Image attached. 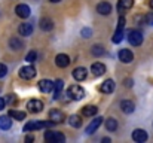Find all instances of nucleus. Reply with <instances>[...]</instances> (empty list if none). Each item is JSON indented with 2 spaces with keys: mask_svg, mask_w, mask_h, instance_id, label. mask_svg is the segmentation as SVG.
<instances>
[{
  "mask_svg": "<svg viewBox=\"0 0 153 143\" xmlns=\"http://www.w3.org/2000/svg\"><path fill=\"white\" fill-rule=\"evenodd\" d=\"M9 116L16 119V121H22V119H25V112H22V110H9Z\"/></svg>",
  "mask_w": 153,
  "mask_h": 143,
  "instance_id": "obj_23",
  "label": "nucleus"
},
{
  "mask_svg": "<svg viewBox=\"0 0 153 143\" xmlns=\"http://www.w3.org/2000/svg\"><path fill=\"white\" fill-rule=\"evenodd\" d=\"M6 73H7V67H6L4 64H1V63H0V78L6 76Z\"/></svg>",
  "mask_w": 153,
  "mask_h": 143,
  "instance_id": "obj_32",
  "label": "nucleus"
},
{
  "mask_svg": "<svg viewBox=\"0 0 153 143\" xmlns=\"http://www.w3.org/2000/svg\"><path fill=\"white\" fill-rule=\"evenodd\" d=\"M123 25H125V18L120 16V18H119V25H117V28H122V30H123Z\"/></svg>",
  "mask_w": 153,
  "mask_h": 143,
  "instance_id": "obj_34",
  "label": "nucleus"
},
{
  "mask_svg": "<svg viewBox=\"0 0 153 143\" xmlns=\"http://www.w3.org/2000/svg\"><path fill=\"white\" fill-rule=\"evenodd\" d=\"M55 63H56V66L58 67H67L68 64H70V58H68V55H65V54H59V55H56V58H55Z\"/></svg>",
  "mask_w": 153,
  "mask_h": 143,
  "instance_id": "obj_14",
  "label": "nucleus"
},
{
  "mask_svg": "<svg viewBox=\"0 0 153 143\" xmlns=\"http://www.w3.org/2000/svg\"><path fill=\"white\" fill-rule=\"evenodd\" d=\"M105 128H107V131H116V128H117V121H116L114 118H108V119L105 121Z\"/></svg>",
  "mask_w": 153,
  "mask_h": 143,
  "instance_id": "obj_27",
  "label": "nucleus"
},
{
  "mask_svg": "<svg viewBox=\"0 0 153 143\" xmlns=\"http://www.w3.org/2000/svg\"><path fill=\"white\" fill-rule=\"evenodd\" d=\"M91 72H92V76H101L105 73V66L102 64V63H94L92 66H91Z\"/></svg>",
  "mask_w": 153,
  "mask_h": 143,
  "instance_id": "obj_11",
  "label": "nucleus"
},
{
  "mask_svg": "<svg viewBox=\"0 0 153 143\" xmlns=\"http://www.w3.org/2000/svg\"><path fill=\"white\" fill-rule=\"evenodd\" d=\"M150 6H152V7H153V0H152V1H150Z\"/></svg>",
  "mask_w": 153,
  "mask_h": 143,
  "instance_id": "obj_40",
  "label": "nucleus"
},
{
  "mask_svg": "<svg viewBox=\"0 0 153 143\" xmlns=\"http://www.w3.org/2000/svg\"><path fill=\"white\" fill-rule=\"evenodd\" d=\"M117 57H119V60H120L123 64H128V63H131V61L134 60V55H132V52H131L129 49H120Z\"/></svg>",
  "mask_w": 153,
  "mask_h": 143,
  "instance_id": "obj_7",
  "label": "nucleus"
},
{
  "mask_svg": "<svg viewBox=\"0 0 153 143\" xmlns=\"http://www.w3.org/2000/svg\"><path fill=\"white\" fill-rule=\"evenodd\" d=\"M122 39H123V30H122V28H117V30L114 31V36H113L111 42H113V43H119V42H122Z\"/></svg>",
  "mask_w": 153,
  "mask_h": 143,
  "instance_id": "obj_29",
  "label": "nucleus"
},
{
  "mask_svg": "<svg viewBox=\"0 0 153 143\" xmlns=\"http://www.w3.org/2000/svg\"><path fill=\"white\" fill-rule=\"evenodd\" d=\"M18 33H19L21 36L27 37V36H30V34L33 33V25H31L30 22H24V24H21V25L18 27Z\"/></svg>",
  "mask_w": 153,
  "mask_h": 143,
  "instance_id": "obj_13",
  "label": "nucleus"
},
{
  "mask_svg": "<svg viewBox=\"0 0 153 143\" xmlns=\"http://www.w3.org/2000/svg\"><path fill=\"white\" fill-rule=\"evenodd\" d=\"M40 28L45 30V31L52 30V28H53V22H52V19H49V18H42V19H40Z\"/></svg>",
  "mask_w": 153,
  "mask_h": 143,
  "instance_id": "obj_21",
  "label": "nucleus"
},
{
  "mask_svg": "<svg viewBox=\"0 0 153 143\" xmlns=\"http://www.w3.org/2000/svg\"><path fill=\"white\" fill-rule=\"evenodd\" d=\"M97 12H98L100 15H108V13L111 12V4L107 3V1L98 3V6H97Z\"/></svg>",
  "mask_w": 153,
  "mask_h": 143,
  "instance_id": "obj_16",
  "label": "nucleus"
},
{
  "mask_svg": "<svg viewBox=\"0 0 153 143\" xmlns=\"http://www.w3.org/2000/svg\"><path fill=\"white\" fill-rule=\"evenodd\" d=\"M125 87H132V81L131 79H126L125 81Z\"/></svg>",
  "mask_w": 153,
  "mask_h": 143,
  "instance_id": "obj_37",
  "label": "nucleus"
},
{
  "mask_svg": "<svg viewBox=\"0 0 153 143\" xmlns=\"http://www.w3.org/2000/svg\"><path fill=\"white\" fill-rule=\"evenodd\" d=\"M62 87H64V82L61 81V79H58L55 84H53V88H55V100L56 98H59V94H61V91H62Z\"/></svg>",
  "mask_w": 153,
  "mask_h": 143,
  "instance_id": "obj_28",
  "label": "nucleus"
},
{
  "mask_svg": "<svg viewBox=\"0 0 153 143\" xmlns=\"http://www.w3.org/2000/svg\"><path fill=\"white\" fill-rule=\"evenodd\" d=\"M53 122L52 121H31L28 124L24 125V131H36V130H40V128H46V127H52Z\"/></svg>",
  "mask_w": 153,
  "mask_h": 143,
  "instance_id": "obj_1",
  "label": "nucleus"
},
{
  "mask_svg": "<svg viewBox=\"0 0 153 143\" xmlns=\"http://www.w3.org/2000/svg\"><path fill=\"white\" fill-rule=\"evenodd\" d=\"M34 140V136H27L25 137V142H33Z\"/></svg>",
  "mask_w": 153,
  "mask_h": 143,
  "instance_id": "obj_38",
  "label": "nucleus"
},
{
  "mask_svg": "<svg viewBox=\"0 0 153 143\" xmlns=\"http://www.w3.org/2000/svg\"><path fill=\"white\" fill-rule=\"evenodd\" d=\"M97 113V107L92 106V104H88L82 109V116H88V118H92L94 115Z\"/></svg>",
  "mask_w": 153,
  "mask_h": 143,
  "instance_id": "obj_20",
  "label": "nucleus"
},
{
  "mask_svg": "<svg viewBox=\"0 0 153 143\" xmlns=\"http://www.w3.org/2000/svg\"><path fill=\"white\" fill-rule=\"evenodd\" d=\"M92 55H95V57H100V55H102L104 54V48L101 46V45H95V46H92Z\"/></svg>",
  "mask_w": 153,
  "mask_h": 143,
  "instance_id": "obj_30",
  "label": "nucleus"
},
{
  "mask_svg": "<svg viewBox=\"0 0 153 143\" xmlns=\"http://www.w3.org/2000/svg\"><path fill=\"white\" fill-rule=\"evenodd\" d=\"M12 127V121H10V116H0V128L3 130H9Z\"/></svg>",
  "mask_w": 153,
  "mask_h": 143,
  "instance_id": "obj_22",
  "label": "nucleus"
},
{
  "mask_svg": "<svg viewBox=\"0 0 153 143\" xmlns=\"http://www.w3.org/2000/svg\"><path fill=\"white\" fill-rule=\"evenodd\" d=\"M113 90H114V82H113L111 79L104 81L101 85H100V91L104 93V94H111V93H113Z\"/></svg>",
  "mask_w": 153,
  "mask_h": 143,
  "instance_id": "obj_10",
  "label": "nucleus"
},
{
  "mask_svg": "<svg viewBox=\"0 0 153 143\" xmlns=\"http://www.w3.org/2000/svg\"><path fill=\"white\" fill-rule=\"evenodd\" d=\"M52 88H53V84H52L49 79H42V81L39 82V90H40L42 93H51Z\"/></svg>",
  "mask_w": 153,
  "mask_h": 143,
  "instance_id": "obj_18",
  "label": "nucleus"
},
{
  "mask_svg": "<svg viewBox=\"0 0 153 143\" xmlns=\"http://www.w3.org/2000/svg\"><path fill=\"white\" fill-rule=\"evenodd\" d=\"M86 75H88V72H86L85 67H76V69L73 70V78H74L77 82L85 81V79H86Z\"/></svg>",
  "mask_w": 153,
  "mask_h": 143,
  "instance_id": "obj_9",
  "label": "nucleus"
},
{
  "mask_svg": "<svg viewBox=\"0 0 153 143\" xmlns=\"http://www.w3.org/2000/svg\"><path fill=\"white\" fill-rule=\"evenodd\" d=\"M34 76H36V69L33 66H24V67L19 69V78L21 79L28 81V79H33Z\"/></svg>",
  "mask_w": 153,
  "mask_h": 143,
  "instance_id": "obj_4",
  "label": "nucleus"
},
{
  "mask_svg": "<svg viewBox=\"0 0 153 143\" xmlns=\"http://www.w3.org/2000/svg\"><path fill=\"white\" fill-rule=\"evenodd\" d=\"M67 94L71 100H82L85 97V90L80 85H71V87H68Z\"/></svg>",
  "mask_w": 153,
  "mask_h": 143,
  "instance_id": "obj_3",
  "label": "nucleus"
},
{
  "mask_svg": "<svg viewBox=\"0 0 153 143\" xmlns=\"http://www.w3.org/2000/svg\"><path fill=\"white\" fill-rule=\"evenodd\" d=\"M9 46L12 48L13 51H19V49H22V42H21L18 37H12V39L9 40Z\"/></svg>",
  "mask_w": 153,
  "mask_h": 143,
  "instance_id": "obj_26",
  "label": "nucleus"
},
{
  "mask_svg": "<svg viewBox=\"0 0 153 143\" xmlns=\"http://www.w3.org/2000/svg\"><path fill=\"white\" fill-rule=\"evenodd\" d=\"M92 34V30L91 28H82V36L83 37H89Z\"/></svg>",
  "mask_w": 153,
  "mask_h": 143,
  "instance_id": "obj_33",
  "label": "nucleus"
},
{
  "mask_svg": "<svg viewBox=\"0 0 153 143\" xmlns=\"http://www.w3.org/2000/svg\"><path fill=\"white\" fill-rule=\"evenodd\" d=\"M27 109H28V112H31V113H39V112H42V109H43V103H42L40 100L33 98V100H30V101L27 103Z\"/></svg>",
  "mask_w": 153,
  "mask_h": 143,
  "instance_id": "obj_6",
  "label": "nucleus"
},
{
  "mask_svg": "<svg viewBox=\"0 0 153 143\" xmlns=\"http://www.w3.org/2000/svg\"><path fill=\"white\" fill-rule=\"evenodd\" d=\"M45 140L51 143H62L65 140L64 134L58 133V131H46L45 133Z\"/></svg>",
  "mask_w": 153,
  "mask_h": 143,
  "instance_id": "obj_5",
  "label": "nucleus"
},
{
  "mask_svg": "<svg viewBox=\"0 0 153 143\" xmlns=\"http://www.w3.org/2000/svg\"><path fill=\"white\" fill-rule=\"evenodd\" d=\"M68 124H70L71 127H74V128H79V127L82 125V119H80V116H77V115H71V116H68Z\"/></svg>",
  "mask_w": 153,
  "mask_h": 143,
  "instance_id": "obj_24",
  "label": "nucleus"
},
{
  "mask_svg": "<svg viewBox=\"0 0 153 143\" xmlns=\"http://www.w3.org/2000/svg\"><path fill=\"white\" fill-rule=\"evenodd\" d=\"M101 122H102V118H95V119L86 127V134H92V133H95L97 128L101 125Z\"/></svg>",
  "mask_w": 153,
  "mask_h": 143,
  "instance_id": "obj_19",
  "label": "nucleus"
},
{
  "mask_svg": "<svg viewBox=\"0 0 153 143\" xmlns=\"http://www.w3.org/2000/svg\"><path fill=\"white\" fill-rule=\"evenodd\" d=\"M49 119H51L53 124H59V122H62V121L65 119V116H64V113H62L61 110L53 109V110L49 112Z\"/></svg>",
  "mask_w": 153,
  "mask_h": 143,
  "instance_id": "obj_8",
  "label": "nucleus"
},
{
  "mask_svg": "<svg viewBox=\"0 0 153 143\" xmlns=\"http://www.w3.org/2000/svg\"><path fill=\"white\" fill-rule=\"evenodd\" d=\"M152 24H153V19H152Z\"/></svg>",
  "mask_w": 153,
  "mask_h": 143,
  "instance_id": "obj_41",
  "label": "nucleus"
},
{
  "mask_svg": "<svg viewBox=\"0 0 153 143\" xmlns=\"http://www.w3.org/2000/svg\"><path fill=\"white\" fill-rule=\"evenodd\" d=\"M15 12L19 18H28L30 16V7L27 4H18L15 7Z\"/></svg>",
  "mask_w": 153,
  "mask_h": 143,
  "instance_id": "obj_12",
  "label": "nucleus"
},
{
  "mask_svg": "<svg viewBox=\"0 0 153 143\" xmlns=\"http://www.w3.org/2000/svg\"><path fill=\"white\" fill-rule=\"evenodd\" d=\"M4 106H6V100L0 97V110H3V109H4Z\"/></svg>",
  "mask_w": 153,
  "mask_h": 143,
  "instance_id": "obj_35",
  "label": "nucleus"
},
{
  "mask_svg": "<svg viewBox=\"0 0 153 143\" xmlns=\"http://www.w3.org/2000/svg\"><path fill=\"white\" fill-rule=\"evenodd\" d=\"M132 139L135 140V142H138V143H143V142H146L147 140V133L144 131V130H135L134 133H132Z\"/></svg>",
  "mask_w": 153,
  "mask_h": 143,
  "instance_id": "obj_15",
  "label": "nucleus"
},
{
  "mask_svg": "<svg viewBox=\"0 0 153 143\" xmlns=\"http://www.w3.org/2000/svg\"><path fill=\"white\" fill-rule=\"evenodd\" d=\"M36 58H37V54H36L34 51H30V52L27 54V57H25V60H27L28 63H33V61H36Z\"/></svg>",
  "mask_w": 153,
  "mask_h": 143,
  "instance_id": "obj_31",
  "label": "nucleus"
},
{
  "mask_svg": "<svg viewBox=\"0 0 153 143\" xmlns=\"http://www.w3.org/2000/svg\"><path fill=\"white\" fill-rule=\"evenodd\" d=\"M126 36H128V42L132 46H140L143 43V34L138 30H128Z\"/></svg>",
  "mask_w": 153,
  "mask_h": 143,
  "instance_id": "obj_2",
  "label": "nucleus"
},
{
  "mask_svg": "<svg viewBox=\"0 0 153 143\" xmlns=\"http://www.w3.org/2000/svg\"><path fill=\"white\" fill-rule=\"evenodd\" d=\"M134 4V0H119V10H128Z\"/></svg>",
  "mask_w": 153,
  "mask_h": 143,
  "instance_id": "obj_25",
  "label": "nucleus"
},
{
  "mask_svg": "<svg viewBox=\"0 0 153 143\" xmlns=\"http://www.w3.org/2000/svg\"><path fill=\"white\" fill-rule=\"evenodd\" d=\"M120 109H122L123 113H132L134 109H135V104H134L131 100H123V101L120 103Z\"/></svg>",
  "mask_w": 153,
  "mask_h": 143,
  "instance_id": "obj_17",
  "label": "nucleus"
},
{
  "mask_svg": "<svg viewBox=\"0 0 153 143\" xmlns=\"http://www.w3.org/2000/svg\"><path fill=\"white\" fill-rule=\"evenodd\" d=\"M6 101H9V103H13V101H15V95L10 94L9 97H7V98H6Z\"/></svg>",
  "mask_w": 153,
  "mask_h": 143,
  "instance_id": "obj_36",
  "label": "nucleus"
},
{
  "mask_svg": "<svg viewBox=\"0 0 153 143\" xmlns=\"http://www.w3.org/2000/svg\"><path fill=\"white\" fill-rule=\"evenodd\" d=\"M49 1H52V3H58V1H61V0H49Z\"/></svg>",
  "mask_w": 153,
  "mask_h": 143,
  "instance_id": "obj_39",
  "label": "nucleus"
}]
</instances>
